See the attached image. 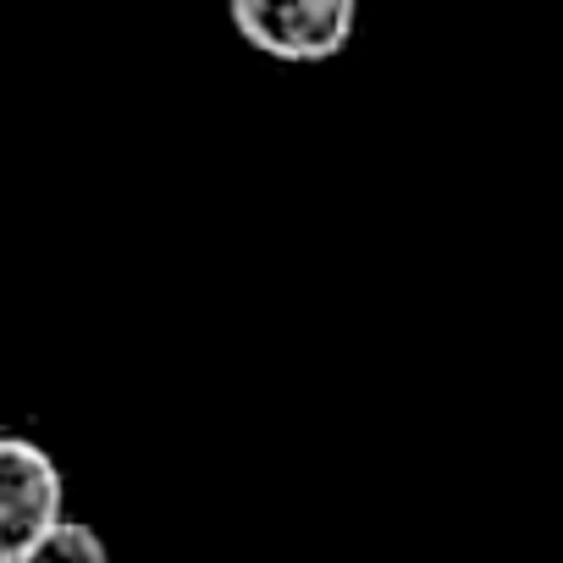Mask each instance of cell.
<instances>
[{
  "label": "cell",
  "mask_w": 563,
  "mask_h": 563,
  "mask_svg": "<svg viewBox=\"0 0 563 563\" xmlns=\"http://www.w3.org/2000/svg\"><path fill=\"white\" fill-rule=\"evenodd\" d=\"M227 18L260 56L316 67L349 51L360 0H227Z\"/></svg>",
  "instance_id": "obj_1"
},
{
  "label": "cell",
  "mask_w": 563,
  "mask_h": 563,
  "mask_svg": "<svg viewBox=\"0 0 563 563\" xmlns=\"http://www.w3.org/2000/svg\"><path fill=\"white\" fill-rule=\"evenodd\" d=\"M62 514H67L62 464L34 437L0 431V563H34Z\"/></svg>",
  "instance_id": "obj_2"
},
{
  "label": "cell",
  "mask_w": 563,
  "mask_h": 563,
  "mask_svg": "<svg viewBox=\"0 0 563 563\" xmlns=\"http://www.w3.org/2000/svg\"><path fill=\"white\" fill-rule=\"evenodd\" d=\"M40 558H67V563H106V541H100V530L89 525V519H56L51 525V536H45V547H40Z\"/></svg>",
  "instance_id": "obj_3"
}]
</instances>
